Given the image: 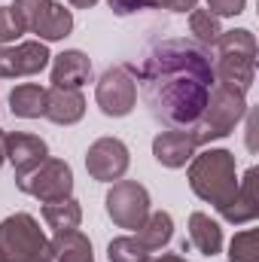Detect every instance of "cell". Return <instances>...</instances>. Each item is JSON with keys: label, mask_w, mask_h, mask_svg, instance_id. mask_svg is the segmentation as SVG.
Here are the masks:
<instances>
[{"label": "cell", "mask_w": 259, "mask_h": 262, "mask_svg": "<svg viewBox=\"0 0 259 262\" xmlns=\"http://www.w3.org/2000/svg\"><path fill=\"white\" fill-rule=\"evenodd\" d=\"M89 79H92V61H89V55H82L79 49H67L61 55H55L52 85H58V89H82Z\"/></svg>", "instance_id": "15"}, {"label": "cell", "mask_w": 259, "mask_h": 262, "mask_svg": "<svg viewBox=\"0 0 259 262\" xmlns=\"http://www.w3.org/2000/svg\"><path fill=\"white\" fill-rule=\"evenodd\" d=\"M85 171L98 183H113L122 180L128 171V146L116 137H101L89 146L85 152Z\"/></svg>", "instance_id": "10"}, {"label": "cell", "mask_w": 259, "mask_h": 262, "mask_svg": "<svg viewBox=\"0 0 259 262\" xmlns=\"http://www.w3.org/2000/svg\"><path fill=\"white\" fill-rule=\"evenodd\" d=\"M9 107L21 119H40L46 113V89H40L37 82H21L12 89Z\"/></svg>", "instance_id": "19"}, {"label": "cell", "mask_w": 259, "mask_h": 262, "mask_svg": "<svg viewBox=\"0 0 259 262\" xmlns=\"http://www.w3.org/2000/svg\"><path fill=\"white\" fill-rule=\"evenodd\" d=\"M171 235H174V220H171V213H165V210H156V213H149L146 220H143V226L137 229V241L153 253V250H162L168 241H171Z\"/></svg>", "instance_id": "21"}, {"label": "cell", "mask_w": 259, "mask_h": 262, "mask_svg": "<svg viewBox=\"0 0 259 262\" xmlns=\"http://www.w3.org/2000/svg\"><path fill=\"white\" fill-rule=\"evenodd\" d=\"M49 247H52V262H95L89 238L76 229L73 232H58L49 241Z\"/></svg>", "instance_id": "18"}, {"label": "cell", "mask_w": 259, "mask_h": 262, "mask_svg": "<svg viewBox=\"0 0 259 262\" xmlns=\"http://www.w3.org/2000/svg\"><path fill=\"white\" fill-rule=\"evenodd\" d=\"M198 143L189 131H180V128H168L162 131L156 140H153V156L159 165L165 168H183L189 159L195 156Z\"/></svg>", "instance_id": "13"}, {"label": "cell", "mask_w": 259, "mask_h": 262, "mask_svg": "<svg viewBox=\"0 0 259 262\" xmlns=\"http://www.w3.org/2000/svg\"><path fill=\"white\" fill-rule=\"evenodd\" d=\"M43 220L46 226L58 235V232H73L82 223V210L73 198H58V201H46L43 204Z\"/></svg>", "instance_id": "20"}, {"label": "cell", "mask_w": 259, "mask_h": 262, "mask_svg": "<svg viewBox=\"0 0 259 262\" xmlns=\"http://www.w3.org/2000/svg\"><path fill=\"white\" fill-rule=\"evenodd\" d=\"M49 49L40 40L15 43V46H0V79H15V76H34L49 64Z\"/></svg>", "instance_id": "11"}, {"label": "cell", "mask_w": 259, "mask_h": 262, "mask_svg": "<svg viewBox=\"0 0 259 262\" xmlns=\"http://www.w3.org/2000/svg\"><path fill=\"white\" fill-rule=\"evenodd\" d=\"M21 192L40 198L43 204L46 201H58V198H70L73 192V171L70 165L61 159H46L40 168H34L28 177L15 180Z\"/></svg>", "instance_id": "8"}, {"label": "cell", "mask_w": 259, "mask_h": 262, "mask_svg": "<svg viewBox=\"0 0 259 262\" xmlns=\"http://www.w3.org/2000/svg\"><path fill=\"white\" fill-rule=\"evenodd\" d=\"M189 31H192L195 43H198V46H204V49H210V46L217 43V37L223 34L220 18H217V15H210L207 9H192V12H189Z\"/></svg>", "instance_id": "22"}, {"label": "cell", "mask_w": 259, "mask_h": 262, "mask_svg": "<svg viewBox=\"0 0 259 262\" xmlns=\"http://www.w3.org/2000/svg\"><path fill=\"white\" fill-rule=\"evenodd\" d=\"M85 113V98L79 95V89H46V119L55 125H73L79 122Z\"/></svg>", "instance_id": "14"}, {"label": "cell", "mask_w": 259, "mask_h": 262, "mask_svg": "<svg viewBox=\"0 0 259 262\" xmlns=\"http://www.w3.org/2000/svg\"><path fill=\"white\" fill-rule=\"evenodd\" d=\"M134 79L140 82V98L149 116L165 128L180 131L195 128L217 82L207 49L195 40L153 43L140 67H134Z\"/></svg>", "instance_id": "1"}, {"label": "cell", "mask_w": 259, "mask_h": 262, "mask_svg": "<svg viewBox=\"0 0 259 262\" xmlns=\"http://www.w3.org/2000/svg\"><path fill=\"white\" fill-rule=\"evenodd\" d=\"M149 262H186V259H183V256H171V253H168V256H162V259H149Z\"/></svg>", "instance_id": "32"}, {"label": "cell", "mask_w": 259, "mask_h": 262, "mask_svg": "<svg viewBox=\"0 0 259 262\" xmlns=\"http://www.w3.org/2000/svg\"><path fill=\"white\" fill-rule=\"evenodd\" d=\"M189 247H195L201 256H217L223 250V229L217 220H210L207 213L195 210L189 216Z\"/></svg>", "instance_id": "17"}, {"label": "cell", "mask_w": 259, "mask_h": 262, "mask_svg": "<svg viewBox=\"0 0 259 262\" xmlns=\"http://www.w3.org/2000/svg\"><path fill=\"white\" fill-rule=\"evenodd\" d=\"M110 262H149V250L137 241V238H113L107 247Z\"/></svg>", "instance_id": "24"}, {"label": "cell", "mask_w": 259, "mask_h": 262, "mask_svg": "<svg viewBox=\"0 0 259 262\" xmlns=\"http://www.w3.org/2000/svg\"><path fill=\"white\" fill-rule=\"evenodd\" d=\"M0 256L3 262H52V247L31 213H15L0 223Z\"/></svg>", "instance_id": "5"}, {"label": "cell", "mask_w": 259, "mask_h": 262, "mask_svg": "<svg viewBox=\"0 0 259 262\" xmlns=\"http://www.w3.org/2000/svg\"><path fill=\"white\" fill-rule=\"evenodd\" d=\"M244 113H247V92L232 89L226 82H213L210 98H207V107H204L201 119L195 122V128L189 134L195 137L198 146H204L210 140H220V137L232 134Z\"/></svg>", "instance_id": "4"}, {"label": "cell", "mask_w": 259, "mask_h": 262, "mask_svg": "<svg viewBox=\"0 0 259 262\" xmlns=\"http://www.w3.org/2000/svg\"><path fill=\"white\" fill-rule=\"evenodd\" d=\"M67 3H70V6H76V9H92L98 0H67Z\"/></svg>", "instance_id": "30"}, {"label": "cell", "mask_w": 259, "mask_h": 262, "mask_svg": "<svg viewBox=\"0 0 259 262\" xmlns=\"http://www.w3.org/2000/svg\"><path fill=\"white\" fill-rule=\"evenodd\" d=\"M107 213L119 229H140L143 220L149 216V192L134 183V180H119L107 192Z\"/></svg>", "instance_id": "9"}, {"label": "cell", "mask_w": 259, "mask_h": 262, "mask_svg": "<svg viewBox=\"0 0 259 262\" xmlns=\"http://www.w3.org/2000/svg\"><path fill=\"white\" fill-rule=\"evenodd\" d=\"M95 101L101 107L104 116H128L137 104V79H134V67L128 64H116L107 67L104 76L98 79V92H95Z\"/></svg>", "instance_id": "7"}, {"label": "cell", "mask_w": 259, "mask_h": 262, "mask_svg": "<svg viewBox=\"0 0 259 262\" xmlns=\"http://www.w3.org/2000/svg\"><path fill=\"white\" fill-rule=\"evenodd\" d=\"M15 18L21 21L25 34H37L40 40H64L73 28V15L55 0H15Z\"/></svg>", "instance_id": "6"}, {"label": "cell", "mask_w": 259, "mask_h": 262, "mask_svg": "<svg viewBox=\"0 0 259 262\" xmlns=\"http://www.w3.org/2000/svg\"><path fill=\"white\" fill-rule=\"evenodd\" d=\"M149 6H162V9H174V12H192L198 0H149Z\"/></svg>", "instance_id": "28"}, {"label": "cell", "mask_w": 259, "mask_h": 262, "mask_svg": "<svg viewBox=\"0 0 259 262\" xmlns=\"http://www.w3.org/2000/svg\"><path fill=\"white\" fill-rule=\"evenodd\" d=\"M21 34H25V28H21V21L15 18L12 6H0V46L15 43Z\"/></svg>", "instance_id": "25"}, {"label": "cell", "mask_w": 259, "mask_h": 262, "mask_svg": "<svg viewBox=\"0 0 259 262\" xmlns=\"http://www.w3.org/2000/svg\"><path fill=\"white\" fill-rule=\"evenodd\" d=\"M110 9L116 15H131V12H140V9H149V0H107Z\"/></svg>", "instance_id": "27"}, {"label": "cell", "mask_w": 259, "mask_h": 262, "mask_svg": "<svg viewBox=\"0 0 259 262\" xmlns=\"http://www.w3.org/2000/svg\"><path fill=\"white\" fill-rule=\"evenodd\" d=\"M256 183H259V171L250 168L244 174V180L238 183L235 189V198L229 201V207L223 210V216L229 223H250L259 216V195H256Z\"/></svg>", "instance_id": "16"}, {"label": "cell", "mask_w": 259, "mask_h": 262, "mask_svg": "<svg viewBox=\"0 0 259 262\" xmlns=\"http://www.w3.org/2000/svg\"><path fill=\"white\" fill-rule=\"evenodd\" d=\"M6 159L15 168V180L28 177L34 168H40L49 159V146L46 140H40L37 134H25V131H9L6 134Z\"/></svg>", "instance_id": "12"}, {"label": "cell", "mask_w": 259, "mask_h": 262, "mask_svg": "<svg viewBox=\"0 0 259 262\" xmlns=\"http://www.w3.org/2000/svg\"><path fill=\"white\" fill-rule=\"evenodd\" d=\"M244 3L247 0H207V12L210 15H238V12H244Z\"/></svg>", "instance_id": "26"}, {"label": "cell", "mask_w": 259, "mask_h": 262, "mask_svg": "<svg viewBox=\"0 0 259 262\" xmlns=\"http://www.w3.org/2000/svg\"><path fill=\"white\" fill-rule=\"evenodd\" d=\"M0 262H3V256H0Z\"/></svg>", "instance_id": "33"}, {"label": "cell", "mask_w": 259, "mask_h": 262, "mask_svg": "<svg viewBox=\"0 0 259 262\" xmlns=\"http://www.w3.org/2000/svg\"><path fill=\"white\" fill-rule=\"evenodd\" d=\"M3 159H6V134L0 131V165H3Z\"/></svg>", "instance_id": "31"}, {"label": "cell", "mask_w": 259, "mask_h": 262, "mask_svg": "<svg viewBox=\"0 0 259 262\" xmlns=\"http://www.w3.org/2000/svg\"><path fill=\"white\" fill-rule=\"evenodd\" d=\"M229 262H259V229H244L232 238Z\"/></svg>", "instance_id": "23"}, {"label": "cell", "mask_w": 259, "mask_h": 262, "mask_svg": "<svg viewBox=\"0 0 259 262\" xmlns=\"http://www.w3.org/2000/svg\"><path fill=\"white\" fill-rule=\"evenodd\" d=\"M189 186H192V192L198 198L210 201L223 213L229 207V201L235 198V189H238L235 156L229 149H204V152L192 156Z\"/></svg>", "instance_id": "2"}, {"label": "cell", "mask_w": 259, "mask_h": 262, "mask_svg": "<svg viewBox=\"0 0 259 262\" xmlns=\"http://www.w3.org/2000/svg\"><path fill=\"white\" fill-rule=\"evenodd\" d=\"M253 134H256V113H250V122H247V146H250V149L256 146V140H253Z\"/></svg>", "instance_id": "29"}, {"label": "cell", "mask_w": 259, "mask_h": 262, "mask_svg": "<svg viewBox=\"0 0 259 262\" xmlns=\"http://www.w3.org/2000/svg\"><path fill=\"white\" fill-rule=\"evenodd\" d=\"M213 46H217V61H210L213 79L247 92L256 76V37L247 28L223 31Z\"/></svg>", "instance_id": "3"}]
</instances>
